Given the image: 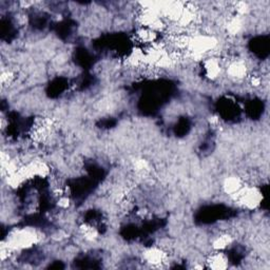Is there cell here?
<instances>
[{
	"label": "cell",
	"mask_w": 270,
	"mask_h": 270,
	"mask_svg": "<svg viewBox=\"0 0 270 270\" xmlns=\"http://www.w3.org/2000/svg\"><path fill=\"white\" fill-rule=\"evenodd\" d=\"M228 257L223 250H214L206 259L207 267L211 269H225L228 267Z\"/></svg>",
	"instance_id": "2"
},
{
	"label": "cell",
	"mask_w": 270,
	"mask_h": 270,
	"mask_svg": "<svg viewBox=\"0 0 270 270\" xmlns=\"http://www.w3.org/2000/svg\"><path fill=\"white\" fill-rule=\"evenodd\" d=\"M233 243V238L228 233H222V235L215 237L212 241V247L214 250H225Z\"/></svg>",
	"instance_id": "5"
},
{
	"label": "cell",
	"mask_w": 270,
	"mask_h": 270,
	"mask_svg": "<svg viewBox=\"0 0 270 270\" xmlns=\"http://www.w3.org/2000/svg\"><path fill=\"white\" fill-rule=\"evenodd\" d=\"M143 261L152 267H161L167 262V254L163 249L157 247L147 248L142 254Z\"/></svg>",
	"instance_id": "1"
},
{
	"label": "cell",
	"mask_w": 270,
	"mask_h": 270,
	"mask_svg": "<svg viewBox=\"0 0 270 270\" xmlns=\"http://www.w3.org/2000/svg\"><path fill=\"white\" fill-rule=\"evenodd\" d=\"M204 70L206 76L215 79L220 76L222 73V63L220 58L217 57H210L205 60L204 63Z\"/></svg>",
	"instance_id": "4"
},
{
	"label": "cell",
	"mask_w": 270,
	"mask_h": 270,
	"mask_svg": "<svg viewBox=\"0 0 270 270\" xmlns=\"http://www.w3.org/2000/svg\"><path fill=\"white\" fill-rule=\"evenodd\" d=\"M227 73L235 79H242L247 76L246 64L241 59H232L227 67Z\"/></svg>",
	"instance_id": "3"
}]
</instances>
